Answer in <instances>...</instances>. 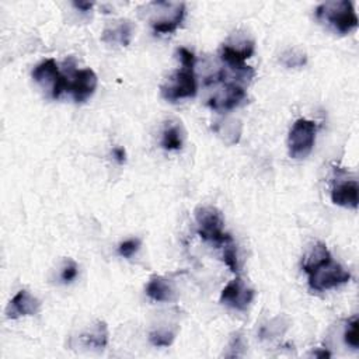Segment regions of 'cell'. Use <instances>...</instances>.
I'll use <instances>...</instances> for the list:
<instances>
[{
	"label": "cell",
	"mask_w": 359,
	"mask_h": 359,
	"mask_svg": "<svg viewBox=\"0 0 359 359\" xmlns=\"http://www.w3.org/2000/svg\"><path fill=\"white\" fill-rule=\"evenodd\" d=\"M80 341L86 348H97V349L105 348L108 342L107 324L104 321H98L94 325V328L90 330V332H86L80 337Z\"/></svg>",
	"instance_id": "e0dca14e"
},
{
	"label": "cell",
	"mask_w": 359,
	"mask_h": 359,
	"mask_svg": "<svg viewBox=\"0 0 359 359\" xmlns=\"http://www.w3.org/2000/svg\"><path fill=\"white\" fill-rule=\"evenodd\" d=\"M254 53V41L247 35L236 34L222 45L220 59L230 70H247L251 66L245 65V60Z\"/></svg>",
	"instance_id": "52a82bcc"
},
{
	"label": "cell",
	"mask_w": 359,
	"mask_h": 359,
	"mask_svg": "<svg viewBox=\"0 0 359 359\" xmlns=\"http://www.w3.org/2000/svg\"><path fill=\"white\" fill-rule=\"evenodd\" d=\"M32 79L43 86L48 87L50 91V97L57 100L63 93L69 91V76L65 72H60L57 63L53 59H46L38 63L32 70Z\"/></svg>",
	"instance_id": "9c48e42d"
},
{
	"label": "cell",
	"mask_w": 359,
	"mask_h": 359,
	"mask_svg": "<svg viewBox=\"0 0 359 359\" xmlns=\"http://www.w3.org/2000/svg\"><path fill=\"white\" fill-rule=\"evenodd\" d=\"M198 234L202 240L222 247L233 237L224 231V219L222 212L215 206H199L195 209Z\"/></svg>",
	"instance_id": "5b68a950"
},
{
	"label": "cell",
	"mask_w": 359,
	"mask_h": 359,
	"mask_svg": "<svg viewBox=\"0 0 359 359\" xmlns=\"http://www.w3.org/2000/svg\"><path fill=\"white\" fill-rule=\"evenodd\" d=\"M282 63L286 67H300L306 63V53L296 49H289L282 55Z\"/></svg>",
	"instance_id": "7402d4cb"
},
{
	"label": "cell",
	"mask_w": 359,
	"mask_h": 359,
	"mask_svg": "<svg viewBox=\"0 0 359 359\" xmlns=\"http://www.w3.org/2000/svg\"><path fill=\"white\" fill-rule=\"evenodd\" d=\"M73 6L79 10H81V11H90L91 7L94 6V3H91V1H74Z\"/></svg>",
	"instance_id": "484cf974"
},
{
	"label": "cell",
	"mask_w": 359,
	"mask_h": 359,
	"mask_svg": "<svg viewBox=\"0 0 359 359\" xmlns=\"http://www.w3.org/2000/svg\"><path fill=\"white\" fill-rule=\"evenodd\" d=\"M146 294L154 302H171L175 297V292L170 282L163 276H153L146 285Z\"/></svg>",
	"instance_id": "9a60e30c"
},
{
	"label": "cell",
	"mask_w": 359,
	"mask_h": 359,
	"mask_svg": "<svg viewBox=\"0 0 359 359\" xmlns=\"http://www.w3.org/2000/svg\"><path fill=\"white\" fill-rule=\"evenodd\" d=\"M77 276V265L73 259H67L62 268V272H60V279L65 282V283H70L72 280H74Z\"/></svg>",
	"instance_id": "cb8c5ba5"
},
{
	"label": "cell",
	"mask_w": 359,
	"mask_h": 359,
	"mask_svg": "<svg viewBox=\"0 0 359 359\" xmlns=\"http://www.w3.org/2000/svg\"><path fill=\"white\" fill-rule=\"evenodd\" d=\"M181 67L175 70L168 81L160 87L161 95L170 102H175L182 98H191L196 94V76H195V55L187 48L177 49Z\"/></svg>",
	"instance_id": "7a4b0ae2"
},
{
	"label": "cell",
	"mask_w": 359,
	"mask_h": 359,
	"mask_svg": "<svg viewBox=\"0 0 359 359\" xmlns=\"http://www.w3.org/2000/svg\"><path fill=\"white\" fill-rule=\"evenodd\" d=\"M316 18L341 35L349 34L358 27V15L353 4L348 0L320 4L316 8Z\"/></svg>",
	"instance_id": "277c9868"
},
{
	"label": "cell",
	"mask_w": 359,
	"mask_h": 359,
	"mask_svg": "<svg viewBox=\"0 0 359 359\" xmlns=\"http://www.w3.org/2000/svg\"><path fill=\"white\" fill-rule=\"evenodd\" d=\"M316 133H317V123L300 118L297 119L287 137V147H289V154L292 158H304L310 154L313 150L314 142H316Z\"/></svg>",
	"instance_id": "ba28073f"
},
{
	"label": "cell",
	"mask_w": 359,
	"mask_h": 359,
	"mask_svg": "<svg viewBox=\"0 0 359 359\" xmlns=\"http://www.w3.org/2000/svg\"><path fill=\"white\" fill-rule=\"evenodd\" d=\"M254 294V289L247 286V283L240 276H237L223 287L220 293V303L244 311L252 302Z\"/></svg>",
	"instance_id": "8fae6325"
},
{
	"label": "cell",
	"mask_w": 359,
	"mask_h": 359,
	"mask_svg": "<svg viewBox=\"0 0 359 359\" xmlns=\"http://www.w3.org/2000/svg\"><path fill=\"white\" fill-rule=\"evenodd\" d=\"M223 261L224 264L229 266V269L234 273H238L240 272V264H238V255H237V248H236V244L231 240L226 241L223 245Z\"/></svg>",
	"instance_id": "d6986e66"
},
{
	"label": "cell",
	"mask_w": 359,
	"mask_h": 359,
	"mask_svg": "<svg viewBox=\"0 0 359 359\" xmlns=\"http://www.w3.org/2000/svg\"><path fill=\"white\" fill-rule=\"evenodd\" d=\"M66 73L69 76V93L72 94L74 102H84L87 101L97 88V74L93 69L86 67L76 70L73 59L69 62L66 60Z\"/></svg>",
	"instance_id": "30bf717a"
},
{
	"label": "cell",
	"mask_w": 359,
	"mask_h": 359,
	"mask_svg": "<svg viewBox=\"0 0 359 359\" xmlns=\"http://www.w3.org/2000/svg\"><path fill=\"white\" fill-rule=\"evenodd\" d=\"M150 6L153 10L149 21L156 34H171L184 21L185 3L154 1Z\"/></svg>",
	"instance_id": "8992f818"
},
{
	"label": "cell",
	"mask_w": 359,
	"mask_h": 359,
	"mask_svg": "<svg viewBox=\"0 0 359 359\" xmlns=\"http://www.w3.org/2000/svg\"><path fill=\"white\" fill-rule=\"evenodd\" d=\"M139 248H140V240L139 238H129V240H125L123 243L119 244L118 254L123 258H130L132 255H135L137 252Z\"/></svg>",
	"instance_id": "603a6c76"
},
{
	"label": "cell",
	"mask_w": 359,
	"mask_h": 359,
	"mask_svg": "<svg viewBox=\"0 0 359 359\" xmlns=\"http://www.w3.org/2000/svg\"><path fill=\"white\" fill-rule=\"evenodd\" d=\"M358 325H359V320L358 317H352L348 324H346V328H345V332H344V341L348 346L353 348V349H358L359 346V337H358Z\"/></svg>",
	"instance_id": "44dd1931"
},
{
	"label": "cell",
	"mask_w": 359,
	"mask_h": 359,
	"mask_svg": "<svg viewBox=\"0 0 359 359\" xmlns=\"http://www.w3.org/2000/svg\"><path fill=\"white\" fill-rule=\"evenodd\" d=\"M175 338V331L170 328H158L149 334V339L154 346H168Z\"/></svg>",
	"instance_id": "ffe728a7"
},
{
	"label": "cell",
	"mask_w": 359,
	"mask_h": 359,
	"mask_svg": "<svg viewBox=\"0 0 359 359\" xmlns=\"http://www.w3.org/2000/svg\"><path fill=\"white\" fill-rule=\"evenodd\" d=\"M112 154H114L115 160H116L119 164L125 163V160H126V153H125V150H123L122 147H115L114 151H112Z\"/></svg>",
	"instance_id": "d4e9b609"
},
{
	"label": "cell",
	"mask_w": 359,
	"mask_h": 359,
	"mask_svg": "<svg viewBox=\"0 0 359 359\" xmlns=\"http://www.w3.org/2000/svg\"><path fill=\"white\" fill-rule=\"evenodd\" d=\"M41 302L28 290H20L10 300L6 314L8 318H18L21 316H34L39 311Z\"/></svg>",
	"instance_id": "7c38bea8"
},
{
	"label": "cell",
	"mask_w": 359,
	"mask_h": 359,
	"mask_svg": "<svg viewBox=\"0 0 359 359\" xmlns=\"http://www.w3.org/2000/svg\"><path fill=\"white\" fill-rule=\"evenodd\" d=\"M302 268L311 290L324 292L338 287L351 279V273L332 259L324 243H316L303 257Z\"/></svg>",
	"instance_id": "6da1fadb"
},
{
	"label": "cell",
	"mask_w": 359,
	"mask_h": 359,
	"mask_svg": "<svg viewBox=\"0 0 359 359\" xmlns=\"http://www.w3.org/2000/svg\"><path fill=\"white\" fill-rule=\"evenodd\" d=\"M161 147L164 150H180L184 143V132L178 122H167L161 133Z\"/></svg>",
	"instance_id": "2e32d148"
},
{
	"label": "cell",
	"mask_w": 359,
	"mask_h": 359,
	"mask_svg": "<svg viewBox=\"0 0 359 359\" xmlns=\"http://www.w3.org/2000/svg\"><path fill=\"white\" fill-rule=\"evenodd\" d=\"M331 201L335 205L356 209L358 208V181L356 180L338 181L332 187Z\"/></svg>",
	"instance_id": "4fadbf2b"
},
{
	"label": "cell",
	"mask_w": 359,
	"mask_h": 359,
	"mask_svg": "<svg viewBox=\"0 0 359 359\" xmlns=\"http://www.w3.org/2000/svg\"><path fill=\"white\" fill-rule=\"evenodd\" d=\"M205 83L208 86H213L215 88L206 101L208 105L215 111H230L243 104L247 98L245 88L240 83L229 80L223 72V67L215 74L209 76Z\"/></svg>",
	"instance_id": "3957f363"
},
{
	"label": "cell",
	"mask_w": 359,
	"mask_h": 359,
	"mask_svg": "<svg viewBox=\"0 0 359 359\" xmlns=\"http://www.w3.org/2000/svg\"><path fill=\"white\" fill-rule=\"evenodd\" d=\"M133 36V24L129 20H121L114 27L105 28L102 31L101 39L105 43H119L128 46Z\"/></svg>",
	"instance_id": "5bb4252c"
},
{
	"label": "cell",
	"mask_w": 359,
	"mask_h": 359,
	"mask_svg": "<svg viewBox=\"0 0 359 359\" xmlns=\"http://www.w3.org/2000/svg\"><path fill=\"white\" fill-rule=\"evenodd\" d=\"M215 132L223 137L227 144H234L238 142L241 135V123L236 119H229L222 123L215 125Z\"/></svg>",
	"instance_id": "ac0fdd59"
}]
</instances>
